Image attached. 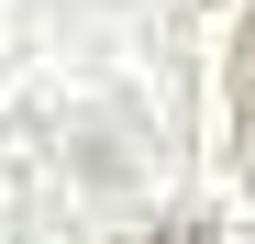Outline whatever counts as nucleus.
<instances>
[{
	"label": "nucleus",
	"instance_id": "1",
	"mask_svg": "<svg viewBox=\"0 0 255 244\" xmlns=\"http://www.w3.org/2000/svg\"><path fill=\"white\" fill-rule=\"evenodd\" d=\"M233 133H244V167H255V22L233 33Z\"/></svg>",
	"mask_w": 255,
	"mask_h": 244
},
{
	"label": "nucleus",
	"instance_id": "2",
	"mask_svg": "<svg viewBox=\"0 0 255 244\" xmlns=\"http://www.w3.org/2000/svg\"><path fill=\"white\" fill-rule=\"evenodd\" d=\"M166 244H222V233H200V222H178V233H166Z\"/></svg>",
	"mask_w": 255,
	"mask_h": 244
}]
</instances>
